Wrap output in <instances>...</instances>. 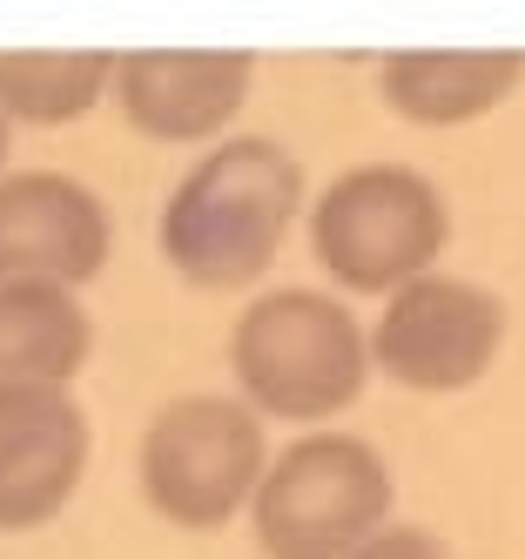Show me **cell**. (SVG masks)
Returning a JSON list of instances; mask_svg holds the SVG:
<instances>
[{
  "instance_id": "cell-10",
  "label": "cell",
  "mask_w": 525,
  "mask_h": 559,
  "mask_svg": "<svg viewBox=\"0 0 525 559\" xmlns=\"http://www.w3.org/2000/svg\"><path fill=\"white\" fill-rule=\"evenodd\" d=\"M518 82H525V55L518 48H478V55L411 48V55H384V68H378L384 102L418 129L478 122V115L499 108Z\"/></svg>"
},
{
  "instance_id": "cell-8",
  "label": "cell",
  "mask_w": 525,
  "mask_h": 559,
  "mask_svg": "<svg viewBox=\"0 0 525 559\" xmlns=\"http://www.w3.org/2000/svg\"><path fill=\"white\" fill-rule=\"evenodd\" d=\"M256 55L236 48H142L115 68V108L148 142H202L250 102Z\"/></svg>"
},
{
  "instance_id": "cell-2",
  "label": "cell",
  "mask_w": 525,
  "mask_h": 559,
  "mask_svg": "<svg viewBox=\"0 0 525 559\" xmlns=\"http://www.w3.org/2000/svg\"><path fill=\"white\" fill-rule=\"evenodd\" d=\"M229 371L256 418L317 425L363 397L371 331L323 290H263L229 331Z\"/></svg>"
},
{
  "instance_id": "cell-11",
  "label": "cell",
  "mask_w": 525,
  "mask_h": 559,
  "mask_svg": "<svg viewBox=\"0 0 525 559\" xmlns=\"http://www.w3.org/2000/svg\"><path fill=\"white\" fill-rule=\"evenodd\" d=\"M95 324L61 284H0V391H68L88 365Z\"/></svg>"
},
{
  "instance_id": "cell-6",
  "label": "cell",
  "mask_w": 525,
  "mask_h": 559,
  "mask_svg": "<svg viewBox=\"0 0 525 559\" xmlns=\"http://www.w3.org/2000/svg\"><path fill=\"white\" fill-rule=\"evenodd\" d=\"M505 297L465 276H418L371 324V365L404 391H465L505 344Z\"/></svg>"
},
{
  "instance_id": "cell-7",
  "label": "cell",
  "mask_w": 525,
  "mask_h": 559,
  "mask_svg": "<svg viewBox=\"0 0 525 559\" xmlns=\"http://www.w3.org/2000/svg\"><path fill=\"white\" fill-rule=\"evenodd\" d=\"M108 263V203L61 169L0 176V284L81 290Z\"/></svg>"
},
{
  "instance_id": "cell-5",
  "label": "cell",
  "mask_w": 525,
  "mask_h": 559,
  "mask_svg": "<svg viewBox=\"0 0 525 559\" xmlns=\"http://www.w3.org/2000/svg\"><path fill=\"white\" fill-rule=\"evenodd\" d=\"M263 418L223 391L169 397L142 431V499L189 533H216L263 486Z\"/></svg>"
},
{
  "instance_id": "cell-14",
  "label": "cell",
  "mask_w": 525,
  "mask_h": 559,
  "mask_svg": "<svg viewBox=\"0 0 525 559\" xmlns=\"http://www.w3.org/2000/svg\"><path fill=\"white\" fill-rule=\"evenodd\" d=\"M8 142H14V122H8V108H0V169H8Z\"/></svg>"
},
{
  "instance_id": "cell-1",
  "label": "cell",
  "mask_w": 525,
  "mask_h": 559,
  "mask_svg": "<svg viewBox=\"0 0 525 559\" xmlns=\"http://www.w3.org/2000/svg\"><path fill=\"white\" fill-rule=\"evenodd\" d=\"M303 210V169L270 135L210 148L162 203V257L195 290H242L276 263Z\"/></svg>"
},
{
  "instance_id": "cell-4",
  "label": "cell",
  "mask_w": 525,
  "mask_h": 559,
  "mask_svg": "<svg viewBox=\"0 0 525 559\" xmlns=\"http://www.w3.org/2000/svg\"><path fill=\"white\" fill-rule=\"evenodd\" d=\"M391 519V472L350 431H310L283 452L250 506L270 559H350Z\"/></svg>"
},
{
  "instance_id": "cell-12",
  "label": "cell",
  "mask_w": 525,
  "mask_h": 559,
  "mask_svg": "<svg viewBox=\"0 0 525 559\" xmlns=\"http://www.w3.org/2000/svg\"><path fill=\"white\" fill-rule=\"evenodd\" d=\"M115 68H121V55H102V48H81V55L0 48V108H8V122L61 129L74 115H88L102 95H115Z\"/></svg>"
},
{
  "instance_id": "cell-9",
  "label": "cell",
  "mask_w": 525,
  "mask_h": 559,
  "mask_svg": "<svg viewBox=\"0 0 525 559\" xmlns=\"http://www.w3.org/2000/svg\"><path fill=\"white\" fill-rule=\"evenodd\" d=\"M88 412L68 391H0V533L48 526L88 472Z\"/></svg>"
},
{
  "instance_id": "cell-13",
  "label": "cell",
  "mask_w": 525,
  "mask_h": 559,
  "mask_svg": "<svg viewBox=\"0 0 525 559\" xmlns=\"http://www.w3.org/2000/svg\"><path fill=\"white\" fill-rule=\"evenodd\" d=\"M350 559H452V552H444V539L425 533V526H384L378 539H363Z\"/></svg>"
},
{
  "instance_id": "cell-3",
  "label": "cell",
  "mask_w": 525,
  "mask_h": 559,
  "mask_svg": "<svg viewBox=\"0 0 525 559\" xmlns=\"http://www.w3.org/2000/svg\"><path fill=\"white\" fill-rule=\"evenodd\" d=\"M444 236H452V216H444L438 182L404 163L344 169L310 210V250L344 290L397 297L404 284L431 276Z\"/></svg>"
}]
</instances>
